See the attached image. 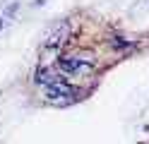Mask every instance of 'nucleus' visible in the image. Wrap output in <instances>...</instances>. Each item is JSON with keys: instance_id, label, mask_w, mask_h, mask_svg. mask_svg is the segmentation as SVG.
<instances>
[{"instance_id": "nucleus-1", "label": "nucleus", "mask_w": 149, "mask_h": 144, "mask_svg": "<svg viewBox=\"0 0 149 144\" xmlns=\"http://www.w3.org/2000/svg\"><path fill=\"white\" fill-rule=\"evenodd\" d=\"M60 72L70 74V77H84L89 72H94V60L89 55H65L58 60Z\"/></svg>"}, {"instance_id": "nucleus-2", "label": "nucleus", "mask_w": 149, "mask_h": 144, "mask_svg": "<svg viewBox=\"0 0 149 144\" xmlns=\"http://www.w3.org/2000/svg\"><path fill=\"white\" fill-rule=\"evenodd\" d=\"M46 99H48L51 103L65 106V103H70L74 99V89H72L68 82H63L60 77H58V79H53L51 84H46Z\"/></svg>"}, {"instance_id": "nucleus-3", "label": "nucleus", "mask_w": 149, "mask_h": 144, "mask_svg": "<svg viewBox=\"0 0 149 144\" xmlns=\"http://www.w3.org/2000/svg\"><path fill=\"white\" fill-rule=\"evenodd\" d=\"M68 34H70V24H68V22H63V26L55 29V31L48 36V41H46V43H48V46H60V43L68 41Z\"/></svg>"}]
</instances>
